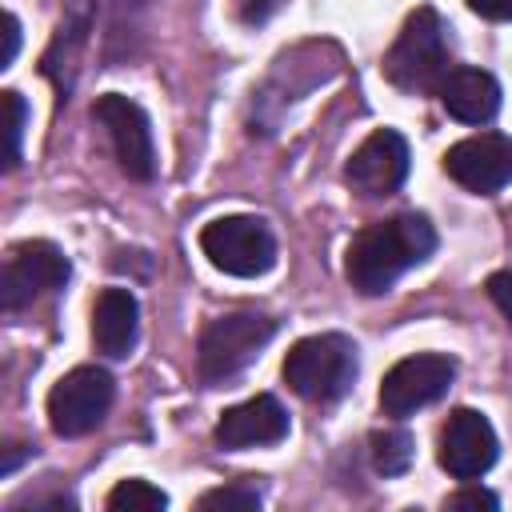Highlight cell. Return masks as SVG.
Returning <instances> with one entry per match:
<instances>
[{"mask_svg":"<svg viewBox=\"0 0 512 512\" xmlns=\"http://www.w3.org/2000/svg\"><path fill=\"white\" fill-rule=\"evenodd\" d=\"M432 252H436V228L428 224V216L400 212L352 236L344 252V272L360 296H384L408 268L424 264Z\"/></svg>","mask_w":512,"mask_h":512,"instance_id":"1","label":"cell"},{"mask_svg":"<svg viewBox=\"0 0 512 512\" xmlns=\"http://www.w3.org/2000/svg\"><path fill=\"white\" fill-rule=\"evenodd\" d=\"M284 380L300 400L332 404L356 384V344L340 332L304 336L284 356Z\"/></svg>","mask_w":512,"mask_h":512,"instance_id":"2","label":"cell"},{"mask_svg":"<svg viewBox=\"0 0 512 512\" xmlns=\"http://www.w3.org/2000/svg\"><path fill=\"white\" fill-rule=\"evenodd\" d=\"M444 20L436 16V8H416L400 36L392 40L388 56H384V76L388 84H396L400 92H428L440 88V80L452 72L448 68V36H444Z\"/></svg>","mask_w":512,"mask_h":512,"instance_id":"3","label":"cell"},{"mask_svg":"<svg viewBox=\"0 0 512 512\" xmlns=\"http://www.w3.org/2000/svg\"><path fill=\"white\" fill-rule=\"evenodd\" d=\"M272 336H276V320L256 312H228L208 320L200 332V376L208 384H228L260 356V348Z\"/></svg>","mask_w":512,"mask_h":512,"instance_id":"4","label":"cell"},{"mask_svg":"<svg viewBox=\"0 0 512 512\" xmlns=\"http://www.w3.org/2000/svg\"><path fill=\"white\" fill-rule=\"evenodd\" d=\"M200 248L212 260V268L228 276H264L276 264V236L260 216H220L204 224Z\"/></svg>","mask_w":512,"mask_h":512,"instance_id":"5","label":"cell"},{"mask_svg":"<svg viewBox=\"0 0 512 512\" xmlns=\"http://www.w3.org/2000/svg\"><path fill=\"white\" fill-rule=\"evenodd\" d=\"M112 396H116V380L104 368L80 364V368L64 372L48 392V424H52V432L64 436V440H76V436L92 432L108 416Z\"/></svg>","mask_w":512,"mask_h":512,"instance_id":"6","label":"cell"},{"mask_svg":"<svg viewBox=\"0 0 512 512\" xmlns=\"http://www.w3.org/2000/svg\"><path fill=\"white\" fill-rule=\"evenodd\" d=\"M456 380V360L440 352H416L392 364L380 380V408L392 420H404L428 404H436Z\"/></svg>","mask_w":512,"mask_h":512,"instance_id":"7","label":"cell"},{"mask_svg":"<svg viewBox=\"0 0 512 512\" xmlns=\"http://www.w3.org/2000/svg\"><path fill=\"white\" fill-rule=\"evenodd\" d=\"M68 272H72L68 268V256L56 244H48V240H24V244H16L8 252V260H4V276H0L4 312H20L36 296L64 288Z\"/></svg>","mask_w":512,"mask_h":512,"instance_id":"8","label":"cell"},{"mask_svg":"<svg viewBox=\"0 0 512 512\" xmlns=\"http://www.w3.org/2000/svg\"><path fill=\"white\" fill-rule=\"evenodd\" d=\"M92 116L104 124V132H108V140L116 148L120 168L132 180H152L156 176V144H152V128H148L144 108L136 100L120 96V92H104L92 104Z\"/></svg>","mask_w":512,"mask_h":512,"instance_id":"9","label":"cell"},{"mask_svg":"<svg viewBox=\"0 0 512 512\" xmlns=\"http://www.w3.org/2000/svg\"><path fill=\"white\" fill-rule=\"evenodd\" d=\"M500 456L496 428L476 408H456L440 428V468L452 480H480Z\"/></svg>","mask_w":512,"mask_h":512,"instance_id":"10","label":"cell"},{"mask_svg":"<svg viewBox=\"0 0 512 512\" xmlns=\"http://www.w3.org/2000/svg\"><path fill=\"white\" fill-rule=\"evenodd\" d=\"M444 172L464 184L468 192H500L512 184V136L504 132H476L444 152Z\"/></svg>","mask_w":512,"mask_h":512,"instance_id":"11","label":"cell"},{"mask_svg":"<svg viewBox=\"0 0 512 512\" xmlns=\"http://www.w3.org/2000/svg\"><path fill=\"white\" fill-rule=\"evenodd\" d=\"M408 176V140L392 128H376L344 164V180L360 196H392Z\"/></svg>","mask_w":512,"mask_h":512,"instance_id":"12","label":"cell"},{"mask_svg":"<svg viewBox=\"0 0 512 512\" xmlns=\"http://www.w3.org/2000/svg\"><path fill=\"white\" fill-rule=\"evenodd\" d=\"M288 436V412L276 396L260 392V396H248L244 404H232L220 412L216 420V444L228 448V452H240V448H268V444H280Z\"/></svg>","mask_w":512,"mask_h":512,"instance_id":"13","label":"cell"},{"mask_svg":"<svg viewBox=\"0 0 512 512\" xmlns=\"http://www.w3.org/2000/svg\"><path fill=\"white\" fill-rule=\"evenodd\" d=\"M140 336V304L128 288H104L92 308V344L96 352L124 360Z\"/></svg>","mask_w":512,"mask_h":512,"instance_id":"14","label":"cell"},{"mask_svg":"<svg viewBox=\"0 0 512 512\" xmlns=\"http://www.w3.org/2000/svg\"><path fill=\"white\" fill-rule=\"evenodd\" d=\"M440 104L460 124H488L500 112V84L484 68H452L440 80Z\"/></svg>","mask_w":512,"mask_h":512,"instance_id":"15","label":"cell"},{"mask_svg":"<svg viewBox=\"0 0 512 512\" xmlns=\"http://www.w3.org/2000/svg\"><path fill=\"white\" fill-rule=\"evenodd\" d=\"M412 452H416L412 432H404V428L372 432V464H376V472H384V476H400V472L412 464Z\"/></svg>","mask_w":512,"mask_h":512,"instance_id":"16","label":"cell"},{"mask_svg":"<svg viewBox=\"0 0 512 512\" xmlns=\"http://www.w3.org/2000/svg\"><path fill=\"white\" fill-rule=\"evenodd\" d=\"M108 508L112 512H160L168 508V496L148 480H120L108 492Z\"/></svg>","mask_w":512,"mask_h":512,"instance_id":"17","label":"cell"},{"mask_svg":"<svg viewBox=\"0 0 512 512\" xmlns=\"http://www.w3.org/2000/svg\"><path fill=\"white\" fill-rule=\"evenodd\" d=\"M200 512H212V508H224V512H256L260 508V492L256 488H244V484H232V488H212L196 500Z\"/></svg>","mask_w":512,"mask_h":512,"instance_id":"18","label":"cell"},{"mask_svg":"<svg viewBox=\"0 0 512 512\" xmlns=\"http://www.w3.org/2000/svg\"><path fill=\"white\" fill-rule=\"evenodd\" d=\"M4 108H8V168H16L20 160V140H24V124H28V104L20 92H4Z\"/></svg>","mask_w":512,"mask_h":512,"instance_id":"19","label":"cell"},{"mask_svg":"<svg viewBox=\"0 0 512 512\" xmlns=\"http://www.w3.org/2000/svg\"><path fill=\"white\" fill-rule=\"evenodd\" d=\"M444 508H452V512H464V508H472V512H480V508H484V512H496L500 500H496V492H488V488L464 480V488H456L452 496H444Z\"/></svg>","mask_w":512,"mask_h":512,"instance_id":"20","label":"cell"},{"mask_svg":"<svg viewBox=\"0 0 512 512\" xmlns=\"http://www.w3.org/2000/svg\"><path fill=\"white\" fill-rule=\"evenodd\" d=\"M284 4H288V0H236V16H240L244 24H264V20H272Z\"/></svg>","mask_w":512,"mask_h":512,"instance_id":"21","label":"cell"},{"mask_svg":"<svg viewBox=\"0 0 512 512\" xmlns=\"http://www.w3.org/2000/svg\"><path fill=\"white\" fill-rule=\"evenodd\" d=\"M488 296H492V304L512 320V268H500V272L488 276Z\"/></svg>","mask_w":512,"mask_h":512,"instance_id":"22","label":"cell"},{"mask_svg":"<svg viewBox=\"0 0 512 512\" xmlns=\"http://www.w3.org/2000/svg\"><path fill=\"white\" fill-rule=\"evenodd\" d=\"M16 52H20V20L8 12L4 16V56H0V68H12Z\"/></svg>","mask_w":512,"mask_h":512,"instance_id":"23","label":"cell"},{"mask_svg":"<svg viewBox=\"0 0 512 512\" xmlns=\"http://www.w3.org/2000/svg\"><path fill=\"white\" fill-rule=\"evenodd\" d=\"M484 20H512V0H464Z\"/></svg>","mask_w":512,"mask_h":512,"instance_id":"24","label":"cell"}]
</instances>
